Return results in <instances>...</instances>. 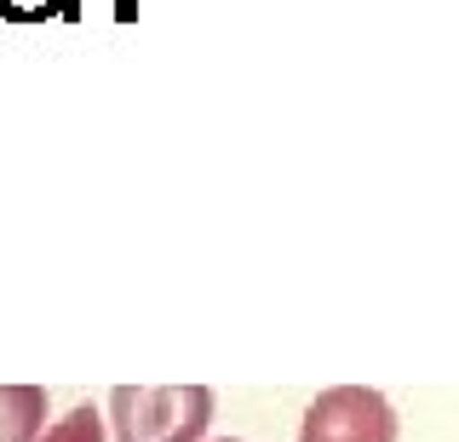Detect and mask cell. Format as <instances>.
Here are the masks:
<instances>
[{
	"label": "cell",
	"instance_id": "cell-4",
	"mask_svg": "<svg viewBox=\"0 0 459 442\" xmlns=\"http://www.w3.org/2000/svg\"><path fill=\"white\" fill-rule=\"evenodd\" d=\"M35 442H104V413L92 403H81V408H69L52 431H40Z\"/></svg>",
	"mask_w": 459,
	"mask_h": 442
},
{
	"label": "cell",
	"instance_id": "cell-5",
	"mask_svg": "<svg viewBox=\"0 0 459 442\" xmlns=\"http://www.w3.org/2000/svg\"><path fill=\"white\" fill-rule=\"evenodd\" d=\"M230 442H236V437H230Z\"/></svg>",
	"mask_w": 459,
	"mask_h": 442
},
{
	"label": "cell",
	"instance_id": "cell-2",
	"mask_svg": "<svg viewBox=\"0 0 459 442\" xmlns=\"http://www.w3.org/2000/svg\"><path fill=\"white\" fill-rule=\"evenodd\" d=\"M299 442H396V408L368 385H333L305 408Z\"/></svg>",
	"mask_w": 459,
	"mask_h": 442
},
{
	"label": "cell",
	"instance_id": "cell-3",
	"mask_svg": "<svg viewBox=\"0 0 459 442\" xmlns=\"http://www.w3.org/2000/svg\"><path fill=\"white\" fill-rule=\"evenodd\" d=\"M47 425V391L40 385H0V442H35Z\"/></svg>",
	"mask_w": 459,
	"mask_h": 442
},
{
	"label": "cell",
	"instance_id": "cell-1",
	"mask_svg": "<svg viewBox=\"0 0 459 442\" xmlns=\"http://www.w3.org/2000/svg\"><path fill=\"white\" fill-rule=\"evenodd\" d=\"M207 385H115L109 391L115 442H207Z\"/></svg>",
	"mask_w": 459,
	"mask_h": 442
}]
</instances>
